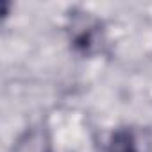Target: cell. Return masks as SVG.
<instances>
[{
    "instance_id": "obj_1",
    "label": "cell",
    "mask_w": 152,
    "mask_h": 152,
    "mask_svg": "<svg viewBox=\"0 0 152 152\" xmlns=\"http://www.w3.org/2000/svg\"><path fill=\"white\" fill-rule=\"evenodd\" d=\"M15 152H50V145L45 132H41L39 129H32L18 141Z\"/></svg>"
},
{
    "instance_id": "obj_2",
    "label": "cell",
    "mask_w": 152,
    "mask_h": 152,
    "mask_svg": "<svg viewBox=\"0 0 152 152\" xmlns=\"http://www.w3.org/2000/svg\"><path fill=\"white\" fill-rule=\"evenodd\" d=\"M106 152H138V145H136L132 131H129V129L115 131Z\"/></svg>"
}]
</instances>
